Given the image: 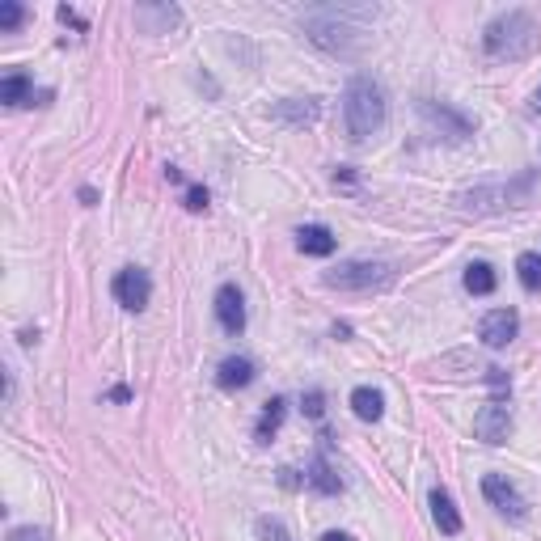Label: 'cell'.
<instances>
[{"label":"cell","mask_w":541,"mask_h":541,"mask_svg":"<svg viewBox=\"0 0 541 541\" xmlns=\"http://www.w3.org/2000/svg\"><path fill=\"white\" fill-rule=\"evenodd\" d=\"M284 414H287V402H284V398H270L267 406H262V414H258V428H254V440H258V445H270V436L279 431Z\"/></svg>","instance_id":"18"},{"label":"cell","mask_w":541,"mask_h":541,"mask_svg":"<svg viewBox=\"0 0 541 541\" xmlns=\"http://www.w3.org/2000/svg\"><path fill=\"white\" fill-rule=\"evenodd\" d=\"M275 114L287 119V123H313V119L321 114V102H318V97H304V106H301V97H287V102L275 106Z\"/></svg>","instance_id":"19"},{"label":"cell","mask_w":541,"mask_h":541,"mask_svg":"<svg viewBox=\"0 0 541 541\" xmlns=\"http://www.w3.org/2000/svg\"><path fill=\"white\" fill-rule=\"evenodd\" d=\"M474 431H478V440H487V445H504L512 436V411H508V402H487L482 411H478L474 419Z\"/></svg>","instance_id":"8"},{"label":"cell","mask_w":541,"mask_h":541,"mask_svg":"<svg viewBox=\"0 0 541 541\" xmlns=\"http://www.w3.org/2000/svg\"><path fill=\"white\" fill-rule=\"evenodd\" d=\"M216 318H221V326L229 335L246 330V301H241L237 284H221V292H216Z\"/></svg>","instance_id":"11"},{"label":"cell","mask_w":541,"mask_h":541,"mask_svg":"<svg viewBox=\"0 0 541 541\" xmlns=\"http://www.w3.org/2000/svg\"><path fill=\"white\" fill-rule=\"evenodd\" d=\"M60 21H68V26H77V30H85V21H80V17L72 13V9H68V4H64V9H60Z\"/></svg>","instance_id":"28"},{"label":"cell","mask_w":541,"mask_h":541,"mask_svg":"<svg viewBox=\"0 0 541 541\" xmlns=\"http://www.w3.org/2000/svg\"><path fill=\"white\" fill-rule=\"evenodd\" d=\"M9 541H51V533H47V529L21 525V529H13V533H9Z\"/></svg>","instance_id":"25"},{"label":"cell","mask_w":541,"mask_h":541,"mask_svg":"<svg viewBox=\"0 0 541 541\" xmlns=\"http://www.w3.org/2000/svg\"><path fill=\"white\" fill-rule=\"evenodd\" d=\"M279 482L284 487H296V470H279Z\"/></svg>","instance_id":"29"},{"label":"cell","mask_w":541,"mask_h":541,"mask_svg":"<svg viewBox=\"0 0 541 541\" xmlns=\"http://www.w3.org/2000/svg\"><path fill=\"white\" fill-rule=\"evenodd\" d=\"M187 207H191V212H204V207H207V191H204V187H191V191H187Z\"/></svg>","instance_id":"27"},{"label":"cell","mask_w":541,"mask_h":541,"mask_svg":"<svg viewBox=\"0 0 541 541\" xmlns=\"http://www.w3.org/2000/svg\"><path fill=\"white\" fill-rule=\"evenodd\" d=\"M304 414H309V419H321V414H326V394H321V389H309V394H304Z\"/></svg>","instance_id":"24"},{"label":"cell","mask_w":541,"mask_h":541,"mask_svg":"<svg viewBox=\"0 0 541 541\" xmlns=\"http://www.w3.org/2000/svg\"><path fill=\"white\" fill-rule=\"evenodd\" d=\"M389 279H394L389 262H364V258L326 270V287H343V292H372V287H385Z\"/></svg>","instance_id":"4"},{"label":"cell","mask_w":541,"mask_h":541,"mask_svg":"<svg viewBox=\"0 0 541 541\" xmlns=\"http://www.w3.org/2000/svg\"><path fill=\"white\" fill-rule=\"evenodd\" d=\"M21 17H26V9L17 0H0V30H17Z\"/></svg>","instance_id":"23"},{"label":"cell","mask_w":541,"mask_h":541,"mask_svg":"<svg viewBox=\"0 0 541 541\" xmlns=\"http://www.w3.org/2000/svg\"><path fill=\"white\" fill-rule=\"evenodd\" d=\"M343 119H347V136L355 144L377 136L389 119V102H385V89L372 77H355L343 94Z\"/></svg>","instance_id":"2"},{"label":"cell","mask_w":541,"mask_h":541,"mask_svg":"<svg viewBox=\"0 0 541 541\" xmlns=\"http://www.w3.org/2000/svg\"><path fill=\"white\" fill-rule=\"evenodd\" d=\"M296 246H301V254H309V258H330L338 241L326 224H301V229H296Z\"/></svg>","instance_id":"13"},{"label":"cell","mask_w":541,"mask_h":541,"mask_svg":"<svg viewBox=\"0 0 541 541\" xmlns=\"http://www.w3.org/2000/svg\"><path fill=\"white\" fill-rule=\"evenodd\" d=\"M541 43L537 34V21L529 13H520V9H512V13H499L482 30V47H487V55L491 60H525V55H533Z\"/></svg>","instance_id":"3"},{"label":"cell","mask_w":541,"mask_h":541,"mask_svg":"<svg viewBox=\"0 0 541 541\" xmlns=\"http://www.w3.org/2000/svg\"><path fill=\"white\" fill-rule=\"evenodd\" d=\"M516 275H520L525 292H541V258L537 254H520V258H516Z\"/></svg>","instance_id":"22"},{"label":"cell","mask_w":541,"mask_h":541,"mask_svg":"<svg viewBox=\"0 0 541 541\" xmlns=\"http://www.w3.org/2000/svg\"><path fill=\"white\" fill-rule=\"evenodd\" d=\"M428 504H431V520H436V529H440L445 537H457V533H462V512H457V504H453V495L436 487V491L428 495Z\"/></svg>","instance_id":"12"},{"label":"cell","mask_w":541,"mask_h":541,"mask_svg":"<svg viewBox=\"0 0 541 541\" xmlns=\"http://www.w3.org/2000/svg\"><path fill=\"white\" fill-rule=\"evenodd\" d=\"M351 411H355V419H364V423H377V419L385 414L381 389H372V385H360V389H351Z\"/></svg>","instance_id":"16"},{"label":"cell","mask_w":541,"mask_h":541,"mask_svg":"<svg viewBox=\"0 0 541 541\" xmlns=\"http://www.w3.org/2000/svg\"><path fill=\"white\" fill-rule=\"evenodd\" d=\"M364 21L368 9H318L304 17V34H309V43H318L330 55H355L368 34Z\"/></svg>","instance_id":"1"},{"label":"cell","mask_w":541,"mask_h":541,"mask_svg":"<svg viewBox=\"0 0 541 541\" xmlns=\"http://www.w3.org/2000/svg\"><path fill=\"white\" fill-rule=\"evenodd\" d=\"M321 541H351V537H347V533H326Z\"/></svg>","instance_id":"30"},{"label":"cell","mask_w":541,"mask_h":541,"mask_svg":"<svg viewBox=\"0 0 541 541\" xmlns=\"http://www.w3.org/2000/svg\"><path fill=\"white\" fill-rule=\"evenodd\" d=\"M482 495H487V504L491 508H499L508 520H525V512H529V504H525V495L512 487L504 474H487L482 478Z\"/></svg>","instance_id":"7"},{"label":"cell","mask_w":541,"mask_h":541,"mask_svg":"<svg viewBox=\"0 0 541 541\" xmlns=\"http://www.w3.org/2000/svg\"><path fill=\"white\" fill-rule=\"evenodd\" d=\"M419 114H423L436 131H445L448 140H465V136L474 131V123H470L465 114L448 111V106H436V102H419Z\"/></svg>","instance_id":"10"},{"label":"cell","mask_w":541,"mask_h":541,"mask_svg":"<svg viewBox=\"0 0 541 541\" xmlns=\"http://www.w3.org/2000/svg\"><path fill=\"white\" fill-rule=\"evenodd\" d=\"M182 21L174 4H140L136 9V26H144V34H170Z\"/></svg>","instance_id":"14"},{"label":"cell","mask_w":541,"mask_h":541,"mask_svg":"<svg viewBox=\"0 0 541 541\" xmlns=\"http://www.w3.org/2000/svg\"><path fill=\"white\" fill-rule=\"evenodd\" d=\"M111 292H114V301L123 304V309L140 313L144 304H148V296H153V279H148V270H140V267H123L111 279Z\"/></svg>","instance_id":"6"},{"label":"cell","mask_w":541,"mask_h":541,"mask_svg":"<svg viewBox=\"0 0 541 541\" xmlns=\"http://www.w3.org/2000/svg\"><path fill=\"white\" fill-rule=\"evenodd\" d=\"M533 106H537V111H541V89H537V94H533Z\"/></svg>","instance_id":"31"},{"label":"cell","mask_w":541,"mask_h":541,"mask_svg":"<svg viewBox=\"0 0 541 541\" xmlns=\"http://www.w3.org/2000/svg\"><path fill=\"white\" fill-rule=\"evenodd\" d=\"M258 533H262V537H267V541H287L284 525H279V520H267V516L258 520Z\"/></svg>","instance_id":"26"},{"label":"cell","mask_w":541,"mask_h":541,"mask_svg":"<svg viewBox=\"0 0 541 541\" xmlns=\"http://www.w3.org/2000/svg\"><path fill=\"white\" fill-rule=\"evenodd\" d=\"M478 335H482V343L487 347H508L512 338L520 335V313L516 309H491L487 318H482V326H478Z\"/></svg>","instance_id":"9"},{"label":"cell","mask_w":541,"mask_h":541,"mask_svg":"<svg viewBox=\"0 0 541 541\" xmlns=\"http://www.w3.org/2000/svg\"><path fill=\"white\" fill-rule=\"evenodd\" d=\"M465 292L491 296L495 292V267L491 262H470V267H465Z\"/></svg>","instance_id":"21"},{"label":"cell","mask_w":541,"mask_h":541,"mask_svg":"<svg viewBox=\"0 0 541 541\" xmlns=\"http://www.w3.org/2000/svg\"><path fill=\"white\" fill-rule=\"evenodd\" d=\"M529 178H520L516 187H478V191H462L457 195V207L462 212H499V207H516L529 195Z\"/></svg>","instance_id":"5"},{"label":"cell","mask_w":541,"mask_h":541,"mask_svg":"<svg viewBox=\"0 0 541 541\" xmlns=\"http://www.w3.org/2000/svg\"><path fill=\"white\" fill-rule=\"evenodd\" d=\"M0 102L4 106H34V80L26 72H9L0 80Z\"/></svg>","instance_id":"17"},{"label":"cell","mask_w":541,"mask_h":541,"mask_svg":"<svg viewBox=\"0 0 541 541\" xmlns=\"http://www.w3.org/2000/svg\"><path fill=\"white\" fill-rule=\"evenodd\" d=\"M216 381H221V389H246V385L254 381V364L246 355H229L216 368Z\"/></svg>","instance_id":"15"},{"label":"cell","mask_w":541,"mask_h":541,"mask_svg":"<svg viewBox=\"0 0 541 541\" xmlns=\"http://www.w3.org/2000/svg\"><path fill=\"white\" fill-rule=\"evenodd\" d=\"M304 482H309L313 491H321V495H338V491H343V482H338V474L330 470V462H326V457H313V465H309Z\"/></svg>","instance_id":"20"}]
</instances>
